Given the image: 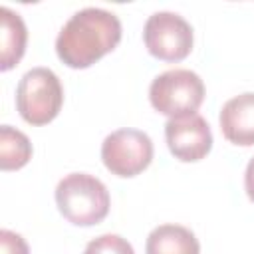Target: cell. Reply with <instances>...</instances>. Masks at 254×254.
Masks as SVG:
<instances>
[{
    "label": "cell",
    "instance_id": "1",
    "mask_svg": "<svg viewBox=\"0 0 254 254\" xmlns=\"http://www.w3.org/2000/svg\"><path fill=\"white\" fill-rule=\"evenodd\" d=\"M121 42L119 18L103 8L77 10L56 38L58 58L73 69H83L115 50Z\"/></svg>",
    "mask_w": 254,
    "mask_h": 254
},
{
    "label": "cell",
    "instance_id": "2",
    "mask_svg": "<svg viewBox=\"0 0 254 254\" xmlns=\"http://www.w3.org/2000/svg\"><path fill=\"white\" fill-rule=\"evenodd\" d=\"M56 202L64 218L75 226H93L109 212V190L93 175L69 173L56 187Z\"/></svg>",
    "mask_w": 254,
    "mask_h": 254
},
{
    "label": "cell",
    "instance_id": "3",
    "mask_svg": "<svg viewBox=\"0 0 254 254\" xmlns=\"http://www.w3.org/2000/svg\"><path fill=\"white\" fill-rule=\"evenodd\" d=\"M64 103L60 77L50 67L28 69L16 87V107L20 117L30 125H46L54 121Z\"/></svg>",
    "mask_w": 254,
    "mask_h": 254
},
{
    "label": "cell",
    "instance_id": "4",
    "mask_svg": "<svg viewBox=\"0 0 254 254\" xmlns=\"http://www.w3.org/2000/svg\"><path fill=\"white\" fill-rule=\"evenodd\" d=\"M202 99H204V83L200 75L190 69L177 67L163 71L151 81L149 87L151 105L169 119L196 113Z\"/></svg>",
    "mask_w": 254,
    "mask_h": 254
},
{
    "label": "cell",
    "instance_id": "5",
    "mask_svg": "<svg viewBox=\"0 0 254 254\" xmlns=\"http://www.w3.org/2000/svg\"><path fill=\"white\" fill-rule=\"evenodd\" d=\"M101 161L111 175L135 177L153 161V141L139 129H117L101 143Z\"/></svg>",
    "mask_w": 254,
    "mask_h": 254
},
{
    "label": "cell",
    "instance_id": "6",
    "mask_svg": "<svg viewBox=\"0 0 254 254\" xmlns=\"http://www.w3.org/2000/svg\"><path fill=\"white\" fill-rule=\"evenodd\" d=\"M147 52L163 62H181L192 50V28L177 12H155L143 28Z\"/></svg>",
    "mask_w": 254,
    "mask_h": 254
},
{
    "label": "cell",
    "instance_id": "7",
    "mask_svg": "<svg viewBox=\"0 0 254 254\" xmlns=\"http://www.w3.org/2000/svg\"><path fill=\"white\" fill-rule=\"evenodd\" d=\"M165 139L175 159L194 163L204 159L212 149V133L206 119L198 113L173 117L165 125Z\"/></svg>",
    "mask_w": 254,
    "mask_h": 254
},
{
    "label": "cell",
    "instance_id": "8",
    "mask_svg": "<svg viewBox=\"0 0 254 254\" xmlns=\"http://www.w3.org/2000/svg\"><path fill=\"white\" fill-rule=\"evenodd\" d=\"M220 131L226 141L242 147L254 145V93H240L220 109Z\"/></svg>",
    "mask_w": 254,
    "mask_h": 254
},
{
    "label": "cell",
    "instance_id": "9",
    "mask_svg": "<svg viewBox=\"0 0 254 254\" xmlns=\"http://www.w3.org/2000/svg\"><path fill=\"white\" fill-rule=\"evenodd\" d=\"M0 69H12L26 52L28 30L22 16L8 6L0 8Z\"/></svg>",
    "mask_w": 254,
    "mask_h": 254
},
{
    "label": "cell",
    "instance_id": "10",
    "mask_svg": "<svg viewBox=\"0 0 254 254\" xmlns=\"http://www.w3.org/2000/svg\"><path fill=\"white\" fill-rule=\"evenodd\" d=\"M147 254H200L192 230L181 224H161L151 230L145 244Z\"/></svg>",
    "mask_w": 254,
    "mask_h": 254
},
{
    "label": "cell",
    "instance_id": "11",
    "mask_svg": "<svg viewBox=\"0 0 254 254\" xmlns=\"http://www.w3.org/2000/svg\"><path fill=\"white\" fill-rule=\"evenodd\" d=\"M32 157L30 139L12 125L0 127V169L16 171L22 169Z\"/></svg>",
    "mask_w": 254,
    "mask_h": 254
},
{
    "label": "cell",
    "instance_id": "12",
    "mask_svg": "<svg viewBox=\"0 0 254 254\" xmlns=\"http://www.w3.org/2000/svg\"><path fill=\"white\" fill-rule=\"evenodd\" d=\"M83 254H135L131 242L119 234H101L87 242Z\"/></svg>",
    "mask_w": 254,
    "mask_h": 254
},
{
    "label": "cell",
    "instance_id": "13",
    "mask_svg": "<svg viewBox=\"0 0 254 254\" xmlns=\"http://www.w3.org/2000/svg\"><path fill=\"white\" fill-rule=\"evenodd\" d=\"M0 254H30V248L20 234L4 228L0 230Z\"/></svg>",
    "mask_w": 254,
    "mask_h": 254
},
{
    "label": "cell",
    "instance_id": "14",
    "mask_svg": "<svg viewBox=\"0 0 254 254\" xmlns=\"http://www.w3.org/2000/svg\"><path fill=\"white\" fill-rule=\"evenodd\" d=\"M244 189H246V194L248 198L254 202V157L248 161L246 165V173H244Z\"/></svg>",
    "mask_w": 254,
    "mask_h": 254
}]
</instances>
